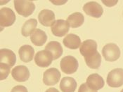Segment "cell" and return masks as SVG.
<instances>
[{
  "label": "cell",
  "mask_w": 123,
  "mask_h": 92,
  "mask_svg": "<svg viewBox=\"0 0 123 92\" xmlns=\"http://www.w3.org/2000/svg\"><path fill=\"white\" fill-rule=\"evenodd\" d=\"M80 52L84 56L87 66L92 69H98L101 63V56L97 51V43L92 39L85 41L80 47Z\"/></svg>",
  "instance_id": "obj_1"
},
{
  "label": "cell",
  "mask_w": 123,
  "mask_h": 92,
  "mask_svg": "<svg viewBox=\"0 0 123 92\" xmlns=\"http://www.w3.org/2000/svg\"><path fill=\"white\" fill-rule=\"evenodd\" d=\"M14 7L19 15L27 18L32 15L35 9V5L32 1L15 0Z\"/></svg>",
  "instance_id": "obj_2"
},
{
  "label": "cell",
  "mask_w": 123,
  "mask_h": 92,
  "mask_svg": "<svg viewBox=\"0 0 123 92\" xmlns=\"http://www.w3.org/2000/svg\"><path fill=\"white\" fill-rule=\"evenodd\" d=\"M102 54L106 61L113 62L120 58V50L116 44L108 43L103 47Z\"/></svg>",
  "instance_id": "obj_3"
},
{
  "label": "cell",
  "mask_w": 123,
  "mask_h": 92,
  "mask_svg": "<svg viewBox=\"0 0 123 92\" xmlns=\"http://www.w3.org/2000/svg\"><path fill=\"white\" fill-rule=\"evenodd\" d=\"M60 67L64 73L73 74L75 73L78 68V61L73 56H66L61 59Z\"/></svg>",
  "instance_id": "obj_4"
},
{
  "label": "cell",
  "mask_w": 123,
  "mask_h": 92,
  "mask_svg": "<svg viewBox=\"0 0 123 92\" xmlns=\"http://www.w3.org/2000/svg\"><path fill=\"white\" fill-rule=\"evenodd\" d=\"M107 84L109 87L117 88L123 85V69L115 68L107 76Z\"/></svg>",
  "instance_id": "obj_5"
},
{
  "label": "cell",
  "mask_w": 123,
  "mask_h": 92,
  "mask_svg": "<svg viewBox=\"0 0 123 92\" xmlns=\"http://www.w3.org/2000/svg\"><path fill=\"white\" fill-rule=\"evenodd\" d=\"M16 21V15L9 8H2L0 10V25L1 30L4 27L11 26Z\"/></svg>",
  "instance_id": "obj_6"
},
{
  "label": "cell",
  "mask_w": 123,
  "mask_h": 92,
  "mask_svg": "<svg viewBox=\"0 0 123 92\" xmlns=\"http://www.w3.org/2000/svg\"><path fill=\"white\" fill-rule=\"evenodd\" d=\"M52 34L57 37H62L66 35L69 31L70 25L64 20H57L51 26Z\"/></svg>",
  "instance_id": "obj_7"
},
{
  "label": "cell",
  "mask_w": 123,
  "mask_h": 92,
  "mask_svg": "<svg viewBox=\"0 0 123 92\" xmlns=\"http://www.w3.org/2000/svg\"><path fill=\"white\" fill-rule=\"evenodd\" d=\"M83 10L86 15L95 18H99L104 13L102 6L96 1H89L86 3L83 6Z\"/></svg>",
  "instance_id": "obj_8"
},
{
  "label": "cell",
  "mask_w": 123,
  "mask_h": 92,
  "mask_svg": "<svg viewBox=\"0 0 123 92\" xmlns=\"http://www.w3.org/2000/svg\"><path fill=\"white\" fill-rule=\"evenodd\" d=\"M54 60L51 54L46 50L38 52L35 56V62L41 68H47L49 66Z\"/></svg>",
  "instance_id": "obj_9"
},
{
  "label": "cell",
  "mask_w": 123,
  "mask_h": 92,
  "mask_svg": "<svg viewBox=\"0 0 123 92\" xmlns=\"http://www.w3.org/2000/svg\"><path fill=\"white\" fill-rule=\"evenodd\" d=\"M61 78V73L59 71L55 68L47 69L43 76V82L47 86H53L59 82Z\"/></svg>",
  "instance_id": "obj_10"
},
{
  "label": "cell",
  "mask_w": 123,
  "mask_h": 92,
  "mask_svg": "<svg viewBox=\"0 0 123 92\" xmlns=\"http://www.w3.org/2000/svg\"><path fill=\"white\" fill-rule=\"evenodd\" d=\"M11 75L17 82H25L30 77V71L25 66H17L12 70Z\"/></svg>",
  "instance_id": "obj_11"
},
{
  "label": "cell",
  "mask_w": 123,
  "mask_h": 92,
  "mask_svg": "<svg viewBox=\"0 0 123 92\" xmlns=\"http://www.w3.org/2000/svg\"><path fill=\"white\" fill-rule=\"evenodd\" d=\"M86 84L91 89L94 91H98L104 87L105 82L103 77L101 75L97 73H94L90 75L87 77Z\"/></svg>",
  "instance_id": "obj_12"
},
{
  "label": "cell",
  "mask_w": 123,
  "mask_h": 92,
  "mask_svg": "<svg viewBox=\"0 0 123 92\" xmlns=\"http://www.w3.org/2000/svg\"><path fill=\"white\" fill-rule=\"evenodd\" d=\"M16 61L15 53L9 49H1L0 50V64H5L13 67Z\"/></svg>",
  "instance_id": "obj_13"
},
{
  "label": "cell",
  "mask_w": 123,
  "mask_h": 92,
  "mask_svg": "<svg viewBox=\"0 0 123 92\" xmlns=\"http://www.w3.org/2000/svg\"><path fill=\"white\" fill-rule=\"evenodd\" d=\"M38 19L42 25L45 27H50L55 22V14L51 10L44 9L41 10L39 13Z\"/></svg>",
  "instance_id": "obj_14"
},
{
  "label": "cell",
  "mask_w": 123,
  "mask_h": 92,
  "mask_svg": "<svg viewBox=\"0 0 123 92\" xmlns=\"http://www.w3.org/2000/svg\"><path fill=\"white\" fill-rule=\"evenodd\" d=\"M19 56L23 62L28 63L33 59L35 54L34 48L30 45H24L19 49Z\"/></svg>",
  "instance_id": "obj_15"
},
{
  "label": "cell",
  "mask_w": 123,
  "mask_h": 92,
  "mask_svg": "<svg viewBox=\"0 0 123 92\" xmlns=\"http://www.w3.org/2000/svg\"><path fill=\"white\" fill-rule=\"evenodd\" d=\"M30 40L35 46H42L47 42V36L43 30L36 29L30 35Z\"/></svg>",
  "instance_id": "obj_16"
},
{
  "label": "cell",
  "mask_w": 123,
  "mask_h": 92,
  "mask_svg": "<svg viewBox=\"0 0 123 92\" xmlns=\"http://www.w3.org/2000/svg\"><path fill=\"white\" fill-rule=\"evenodd\" d=\"M45 50L49 51L53 56L54 60L58 59L63 55V47L60 43L57 41H51L45 47Z\"/></svg>",
  "instance_id": "obj_17"
},
{
  "label": "cell",
  "mask_w": 123,
  "mask_h": 92,
  "mask_svg": "<svg viewBox=\"0 0 123 92\" xmlns=\"http://www.w3.org/2000/svg\"><path fill=\"white\" fill-rule=\"evenodd\" d=\"M60 89L62 92H75L77 89L75 80L70 77H63L60 83Z\"/></svg>",
  "instance_id": "obj_18"
},
{
  "label": "cell",
  "mask_w": 123,
  "mask_h": 92,
  "mask_svg": "<svg viewBox=\"0 0 123 92\" xmlns=\"http://www.w3.org/2000/svg\"><path fill=\"white\" fill-rule=\"evenodd\" d=\"M63 44L66 47L72 50L77 49L81 44V39L77 35L69 34L63 38Z\"/></svg>",
  "instance_id": "obj_19"
},
{
  "label": "cell",
  "mask_w": 123,
  "mask_h": 92,
  "mask_svg": "<svg viewBox=\"0 0 123 92\" xmlns=\"http://www.w3.org/2000/svg\"><path fill=\"white\" fill-rule=\"evenodd\" d=\"M85 21V18L83 14L80 12H76L68 16L67 22H68L70 27L72 28L80 27L82 25Z\"/></svg>",
  "instance_id": "obj_20"
},
{
  "label": "cell",
  "mask_w": 123,
  "mask_h": 92,
  "mask_svg": "<svg viewBox=\"0 0 123 92\" xmlns=\"http://www.w3.org/2000/svg\"><path fill=\"white\" fill-rule=\"evenodd\" d=\"M37 25V20L34 18L30 19L27 20L23 25L21 29V34L23 36L28 37L32 34V32L36 29L35 28Z\"/></svg>",
  "instance_id": "obj_21"
},
{
  "label": "cell",
  "mask_w": 123,
  "mask_h": 92,
  "mask_svg": "<svg viewBox=\"0 0 123 92\" xmlns=\"http://www.w3.org/2000/svg\"><path fill=\"white\" fill-rule=\"evenodd\" d=\"M0 73H1V80H5L7 78L10 73V67L9 65L5 64H0Z\"/></svg>",
  "instance_id": "obj_22"
},
{
  "label": "cell",
  "mask_w": 123,
  "mask_h": 92,
  "mask_svg": "<svg viewBox=\"0 0 123 92\" xmlns=\"http://www.w3.org/2000/svg\"><path fill=\"white\" fill-rule=\"evenodd\" d=\"M78 92H97V91H94L91 89L86 83L82 84L78 89Z\"/></svg>",
  "instance_id": "obj_23"
},
{
  "label": "cell",
  "mask_w": 123,
  "mask_h": 92,
  "mask_svg": "<svg viewBox=\"0 0 123 92\" xmlns=\"http://www.w3.org/2000/svg\"><path fill=\"white\" fill-rule=\"evenodd\" d=\"M11 92H28V89L25 87L22 86V85H17L14 87Z\"/></svg>",
  "instance_id": "obj_24"
},
{
  "label": "cell",
  "mask_w": 123,
  "mask_h": 92,
  "mask_svg": "<svg viewBox=\"0 0 123 92\" xmlns=\"http://www.w3.org/2000/svg\"><path fill=\"white\" fill-rule=\"evenodd\" d=\"M102 2L105 6H107L108 7H111V6H115L118 2V1H117V0H115V1H104V0H103Z\"/></svg>",
  "instance_id": "obj_25"
},
{
  "label": "cell",
  "mask_w": 123,
  "mask_h": 92,
  "mask_svg": "<svg viewBox=\"0 0 123 92\" xmlns=\"http://www.w3.org/2000/svg\"><path fill=\"white\" fill-rule=\"evenodd\" d=\"M45 92H58V90H57L56 89H55V88H50V89H47V90Z\"/></svg>",
  "instance_id": "obj_26"
},
{
  "label": "cell",
  "mask_w": 123,
  "mask_h": 92,
  "mask_svg": "<svg viewBox=\"0 0 123 92\" xmlns=\"http://www.w3.org/2000/svg\"><path fill=\"white\" fill-rule=\"evenodd\" d=\"M123 92V89H122V90H121V92Z\"/></svg>",
  "instance_id": "obj_27"
}]
</instances>
